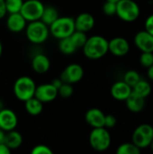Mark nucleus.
<instances>
[{
  "label": "nucleus",
  "instance_id": "obj_20",
  "mask_svg": "<svg viewBox=\"0 0 153 154\" xmlns=\"http://www.w3.org/2000/svg\"><path fill=\"white\" fill-rule=\"evenodd\" d=\"M5 143L11 150H16L23 143V136L21 135V134L19 132H17L15 130L6 132Z\"/></svg>",
  "mask_w": 153,
  "mask_h": 154
},
{
  "label": "nucleus",
  "instance_id": "obj_33",
  "mask_svg": "<svg viewBox=\"0 0 153 154\" xmlns=\"http://www.w3.org/2000/svg\"><path fill=\"white\" fill-rule=\"evenodd\" d=\"M117 119L114 115H106V120H105V127L107 129L114 128L116 125Z\"/></svg>",
  "mask_w": 153,
  "mask_h": 154
},
{
  "label": "nucleus",
  "instance_id": "obj_43",
  "mask_svg": "<svg viewBox=\"0 0 153 154\" xmlns=\"http://www.w3.org/2000/svg\"><path fill=\"white\" fill-rule=\"evenodd\" d=\"M150 148L151 149V151L153 152V140H152V142H151V145H150Z\"/></svg>",
  "mask_w": 153,
  "mask_h": 154
},
{
  "label": "nucleus",
  "instance_id": "obj_6",
  "mask_svg": "<svg viewBox=\"0 0 153 154\" xmlns=\"http://www.w3.org/2000/svg\"><path fill=\"white\" fill-rule=\"evenodd\" d=\"M141 14L139 5L133 0H120L117 3L116 15L124 22L136 21Z\"/></svg>",
  "mask_w": 153,
  "mask_h": 154
},
{
  "label": "nucleus",
  "instance_id": "obj_25",
  "mask_svg": "<svg viewBox=\"0 0 153 154\" xmlns=\"http://www.w3.org/2000/svg\"><path fill=\"white\" fill-rule=\"evenodd\" d=\"M117 154H140L141 149L133 142L132 143H124L118 146L116 150Z\"/></svg>",
  "mask_w": 153,
  "mask_h": 154
},
{
  "label": "nucleus",
  "instance_id": "obj_28",
  "mask_svg": "<svg viewBox=\"0 0 153 154\" xmlns=\"http://www.w3.org/2000/svg\"><path fill=\"white\" fill-rule=\"evenodd\" d=\"M23 0H5V5L8 14L20 13L23 5Z\"/></svg>",
  "mask_w": 153,
  "mask_h": 154
},
{
  "label": "nucleus",
  "instance_id": "obj_35",
  "mask_svg": "<svg viewBox=\"0 0 153 154\" xmlns=\"http://www.w3.org/2000/svg\"><path fill=\"white\" fill-rule=\"evenodd\" d=\"M7 14V9L5 5V0H0V19L4 18Z\"/></svg>",
  "mask_w": 153,
  "mask_h": 154
},
{
  "label": "nucleus",
  "instance_id": "obj_42",
  "mask_svg": "<svg viewBox=\"0 0 153 154\" xmlns=\"http://www.w3.org/2000/svg\"><path fill=\"white\" fill-rule=\"evenodd\" d=\"M106 1H110V2H114V3H116V4H117V3H118V2H119L120 0H106Z\"/></svg>",
  "mask_w": 153,
  "mask_h": 154
},
{
  "label": "nucleus",
  "instance_id": "obj_37",
  "mask_svg": "<svg viewBox=\"0 0 153 154\" xmlns=\"http://www.w3.org/2000/svg\"><path fill=\"white\" fill-rule=\"evenodd\" d=\"M51 83H52V84H53V85H54L58 89H59V88H60V86L63 84V81H62V80H61V79L60 78V79H53Z\"/></svg>",
  "mask_w": 153,
  "mask_h": 154
},
{
  "label": "nucleus",
  "instance_id": "obj_24",
  "mask_svg": "<svg viewBox=\"0 0 153 154\" xmlns=\"http://www.w3.org/2000/svg\"><path fill=\"white\" fill-rule=\"evenodd\" d=\"M151 90H152L151 85L148 81H146L142 79L133 88V91L134 93H136V94H138V95H140L145 98L151 95Z\"/></svg>",
  "mask_w": 153,
  "mask_h": 154
},
{
  "label": "nucleus",
  "instance_id": "obj_16",
  "mask_svg": "<svg viewBox=\"0 0 153 154\" xmlns=\"http://www.w3.org/2000/svg\"><path fill=\"white\" fill-rule=\"evenodd\" d=\"M85 120L92 128L105 127L106 115L98 108H90L85 115Z\"/></svg>",
  "mask_w": 153,
  "mask_h": 154
},
{
  "label": "nucleus",
  "instance_id": "obj_21",
  "mask_svg": "<svg viewBox=\"0 0 153 154\" xmlns=\"http://www.w3.org/2000/svg\"><path fill=\"white\" fill-rule=\"evenodd\" d=\"M24 107L26 112L33 116H39L43 110V103L37 97H33L24 102Z\"/></svg>",
  "mask_w": 153,
  "mask_h": 154
},
{
  "label": "nucleus",
  "instance_id": "obj_27",
  "mask_svg": "<svg viewBox=\"0 0 153 154\" xmlns=\"http://www.w3.org/2000/svg\"><path fill=\"white\" fill-rule=\"evenodd\" d=\"M141 79H142V78H141L139 72H137L136 70H133V69L128 70L124 75V81H125L132 88H133Z\"/></svg>",
  "mask_w": 153,
  "mask_h": 154
},
{
  "label": "nucleus",
  "instance_id": "obj_15",
  "mask_svg": "<svg viewBox=\"0 0 153 154\" xmlns=\"http://www.w3.org/2000/svg\"><path fill=\"white\" fill-rule=\"evenodd\" d=\"M26 23V19L23 16L21 13L9 14L6 19V26L8 30L14 33L21 32L22 31H23L27 26Z\"/></svg>",
  "mask_w": 153,
  "mask_h": 154
},
{
  "label": "nucleus",
  "instance_id": "obj_36",
  "mask_svg": "<svg viewBox=\"0 0 153 154\" xmlns=\"http://www.w3.org/2000/svg\"><path fill=\"white\" fill-rule=\"evenodd\" d=\"M11 151L12 150L5 143H0V154H9Z\"/></svg>",
  "mask_w": 153,
  "mask_h": 154
},
{
  "label": "nucleus",
  "instance_id": "obj_26",
  "mask_svg": "<svg viewBox=\"0 0 153 154\" xmlns=\"http://www.w3.org/2000/svg\"><path fill=\"white\" fill-rule=\"evenodd\" d=\"M70 38H71L72 42H74L75 46L77 47V49H82L88 39L87 32H81V31H77V30L70 35Z\"/></svg>",
  "mask_w": 153,
  "mask_h": 154
},
{
  "label": "nucleus",
  "instance_id": "obj_29",
  "mask_svg": "<svg viewBox=\"0 0 153 154\" xmlns=\"http://www.w3.org/2000/svg\"><path fill=\"white\" fill-rule=\"evenodd\" d=\"M73 93H74L73 86L72 84L69 83L63 82V84L59 88V96L61 97L62 98H69L73 95Z\"/></svg>",
  "mask_w": 153,
  "mask_h": 154
},
{
  "label": "nucleus",
  "instance_id": "obj_13",
  "mask_svg": "<svg viewBox=\"0 0 153 154\" xmlns=\"http://www.w3.org/2000/svg\"><path fill=\"white\" fill-rule=\"evenodd\" d=\"M18 124L16 114L8 108H4L0 111V128L5 132L14 130Z\"/></svg>",
  "mask_w": 153,
  "mask_h": 154
},
{
  "label": "nucleus",
  "instance_id": "obj_40",
  "mask_svg": "<svg viewBox=\"0 0 153 154\" xmlns=\"http://www.w3.org/2000/svg\"><path fill=\"white\" fill-rule=\"evenodd\" d=\"M5 108V106H4V102L0 99V111L3 110Z\"/></svg>",
  "mask_w": 153,
  "mask_h": 154
},
{
  "label": "nucleus",
  "instance_id": "obj_14",
  "mask_svg": "<svg viewBox=\"0 0 153 154\" xmlns=\"http://www.w3.org/2000/svg\"><path fill=\"white\" fill-rule=\"evenodd\" d=\"M132 92L133 88L124 80L114 83L110 89V93L113 98L118 101H125L132 94Z\"/></svg>",
  "mask_w": 153,
  "mask_h": 154
},
{
  "label": "nucleus",
  "instance_id": "obj_34",
  "mask_svg": "<svg viewBox=\"0 0 153 154\" xmlns=\"http://www.w3.org/2000/svg\"><path fill=\"white\" fill-rule=\"evenodd\" d=\"M144 27H145V30L147 32H149L150 33H151L153 35V14L147 17V19L145 21Z\"/></svg>",
  "mask_w": 153,
  "mask_h": 154
},
{
  "label": "nucleus",
  "instance_id": "obj_1",
  "mask_svg": "<svg viewBox=\"0 0 153 154\" xmlns=\"http://www.w3.org/2000/svg\"><path fill=\"white\" fill-rule=\"evenodd\" d=\"M84 55L89 60H99L109 51V41L101 35L88 37L82 48Z\"/></svg>",
  "mask_w": 153,
  "mask_h": 154
},
{
  "label": "nucleus",
  "instance_id": "obj_41",
  "mask_svg": "<svg viewBox=\"0 0 153 154\" xmlns=\"http://www.w3.org/2000/svg\"><path fill=\"white\" fill-rule=\"evenodd\" d=\"M2 52H3V45H2V42L0 41V58L2 56Z\"/></svg>",
  "mask_w": 153,
  "mask_h": 154
},
{
  "label": "nucleus",
  "instance_id": "obj_22",
  "mask_svg": "<svg viewBox=\"0 0 153 154\" xmlns=\"http://www.w3.org/2000/svg\"><path fill=\"white\" fill-rule=\"evenodd\" d=\"M59 17H60V14H59V12H58L57 8H55L54 6H51V5H48V6H45L41 20L44 23H46L47 25L50 26Z\"/></svg>",
  "mask_w": 153,
  "mask_h": 154
},
{
  "label": "nucleus",
  "instance_id": "obj_2",
  "mask_svg": "<svg viewBox=\"0 0 153 154\" xmlns=\"http://www.w3.org/2000/svg\"><path fill=\"white\" fill-rule=\"evenodd\" d=\"M50 26L41 20L29 22L25 28V35L28 41L33 44H41L47 41L50 34Z\"/></svg>",
  "mask_w": 153,
  "mask_h": 154
},
{
  "label": "nucleus",
  "instance_id": "obj_11",
  "mask_svg": "<svg viewBox=\"0 0 153 154\" xmlns=\"http://www.w3.org/2000/svg\"><path fill=\"white\" fill-rule=\"evenodd\" d=\"M134 44L142 52H153V35L142 30L134 36Z\"/></svg>",
  "mask_w": 153,
  "mask_h": 154
},
{
  "label": "nucleus",
  "instance_id": "obj_12",
  "mask_svg": "<svg viewBox=\"0 0 153 154\" xmlns=\"http://www.w3.org/2000/svg\"><path fill=\"white\" fill-rule=\"evenodd\" d=\"M130 51V43L124 37H115L109 41V52L116 57L125 56Z\"/></svg>",
  "mask_w": 153,
  "mask_h": 154
},
{
  "label": "nucleus",
  "instance_id": "obj_38",
  "mask_svg": "<svg viewBox=\"0 0 153 154\" xmlns=\"http://www.w3.org/2000/svg\"><path fill=\"white\" fill-rule=\"evenodd\" d=\"M5 134H6V132L0 128V143H5Z\"/></svg>",
  "mask_w": 153,
  "mask_h": 154
},
{
  "label": "nucleus",
  "instance_id": "obj_31",
  "mask_svg": "<svg viewBox=\"0 0 153 154\" xmlns=\"http://www.w3.org/2000/svg\"><path fill=\"white\" fill-rule=\"evenodd\" d=\"M116 8L117 4L110 1H106V3L103 5V12L107 16H113L116 14Z\"/></svg>",
  "mask_w": 153,
  "mask_h": 154
},
{
  "label": "nucleus",
  "instance_id": "obj_23",
  "mask_svg": "<svg viewBox=\"0 0 153 154\" xmlns=\"http://www.w3.org/2000/svg\"><path fill=\"white\" fill-rule=\"evenodd\" d=\"M59 50L61 53L65 55H71L73 54L78 49L75 46L74 42H72L70 36L66 37L63 39H60L59 41Z\"/></svg>",
  "mask_w": 153,
  "mask_h": 154
},
{
  "label": "nucleus",
  "instance_id": "obj_8",
  "mask_svg": "<svg viewBox=\"0 0 153 154\" xmlns=\"http://www.w3.org/2000/svg\"><path fill=\"white\" fill-rule=\"evenodd\" d=\"M45 5L40 0H26L21 9V14L27 22L41 20Z\"/></svg>",
  "mask_w": 153,
  "mask_h": 154
},
{
  "label": "nucleus",
  "instance_id": "obj_30",
  "mask_svg": "<svg viewBox=\"0 0 153 154\" xmlns=\"http://www.w3.org/2000/svg\"><path fill=\"white\" fill-rule=\"evenodd\" d=\"M140 63L143 68L149 69L153 65V52H142L140 56Z\"/></svg>",
  "mask_w": 153,
  "mask_h": 154
},
{
  "label": "nucleus",
  "instance_id": "obj_18",
  "mask_svg": "<svg viewBox=\"0 0 153 154\" xmlns=\"http://www.w3.org/2000/svg\"><path fill=\"white\" fill-rule=\"evenodd\" d=\"M50 68V59L43 53L36 54L32 60V69L38 74L46 73Z\"/></svg>",
  "mask_w": 153,
  "mask_h": 154
},
{
  "label": "nucleus",
  "instance_id": "obj_3",
  "mask_svg": "<svg viewBox=\"0 0 153 154\" xmlns=\"http://www.w3.org/2000/svg\"><path fill=\"white\" fill-rule=\"evenodd\" d=\"M36 88L37 86L32 78L22 76L19 77L14 84V95L18 100L25 102L34 97Z\"/></svg>",
  "mask_w": 153,
  "mask_h": 154
},
{
  "label": "nucleus",
  "instance_id": "obj_39",
  "mask_svg": "<svg viewBox=\"0 0 153 154\" xmlns=\"http://www.w3.org/2000/svg\"><path fill=\"white\" fill-rule=\"evenodd\" d=\"M147 74H148V77H149V79H150L151 81H153V65L152 66H151V67L148 69Z\"/></svg>",
  "mask_w": 153,
  "mask_h": 154
},
{
  "label": "nucleus",
  "instance_id": "obj_9",
  "mask_svg": "<svg viewBox=\"0 0 153 154\" xmlns=\"http://www.w3.org/2000/svg\"><path fill=\"white\" fill-rule=\"evenodd\" d=\"M84 77V69L81 65L78 63H71L68 65L60 74V79L65 83L76 84L79 82Z\"/></svg>",
  "mask_w": 153,
  "mask_h": 154
},
{
  "label": "nucleus",
  "instance_id": "obj_4",
  "mask_svg": "<svg viewBox=\"0 0 153 154\" xmlns=\"http://www.w3.org/2000/svg\"><path fill=\"white\" fill-rule=\"evenodd\" d=\"M75 31V18L70 16H60L50 25V34L59 40L69 37Z\"/></svg>",
  "mask_w": 153,
  "mask_h": 154
},
{
  "label": "nucleus",
  "instance_id": "obj_10",
  "mask_svg": "<svg viewBox=\"0 0 153 154\" xmlns=\"http://www.w3.org/2000/svg\"><path fill=\"white\" fill-rule=\"evenodd\" d=\"M58 96L59 89L52 83H45L37 86L34 95V97L41 100L43 104L53 101Z\"/></svg>",
  "mask_w": 153,
  "mask_h": 154
},
{
  "label": "nucleus",
  "instance_id": "obj_7",
  "mask_svg": "<svg viewBox=\"0 0 153 154\" xmlns=\"http://www.w3.org/2000/svg\"><path fill=\"white\" fill-rule=\"evenodd\" d=\"M133 143L141 150L150 147L153 140V127L149 124L140 125L133 132L132 137Z\"/></svg>",
  "mask_w": 153,
  "mask_h": 154
},
{
  "label": "nucleus",
  "instance_id": "obj_5",
  "mask_svg": "<svg viewBox=\"0 0 153 154\" xmlns=\"http://www.w3.org/2000/svg\"><path fill=\"white\" fill-rule=\"evenodd\" d=\"M111 135L106 127L93 128L89 134V144L96 152H105L111 145Z\"/></svg>",
  "mask_w": 153,
  "mask_h": 154
},
{
  "label": "nucleus",
  "instance_id": "obj_32",
  "mask_svg": "<svg viewBox=\"0 0 153 154\" xmlns=\"http://www.w3.org/2000/svg\"><path fill=\"white\" fill-rule=\"evenodd\" d=\"M32 154H52L53 152L52 150L44 144H38L36 146H34L32 151H31Z\"/></svg>",
  "mask_w": 153,
  "mask_h": 154
},
{
  "label": "nucleus",
  "instance_id": "obj_17",
  "mask_svg": "<svg viewBox=\"0 0 153 154\" xmlns=\"http://www.w3.org/2000/svg\"><path fill=\"white\" fill-rule=\"evenodd\" d=\"M95 17L89 13H81L75 18V26L77 31L87 32L95 26Z\"/></svg>",
  "mask_w": 153,
  "mask_h": 154
},
{
  "label": "nucleus",
  "instance_id": "obj_19",
  "mask_svg": "<svg viewBox=\"0 0 153 154\" xmlns=\"http://www.w3.org/2000/svg\"><path fill=\"white\" fill-rule=\"evenodd\" d=\"M145 97L134 93L133 91L125 100L126 107L133 113H140L145 107Z\"/></svg>",
  "mask_w": 153,
  "mask_h": 154
}]
</instances>
